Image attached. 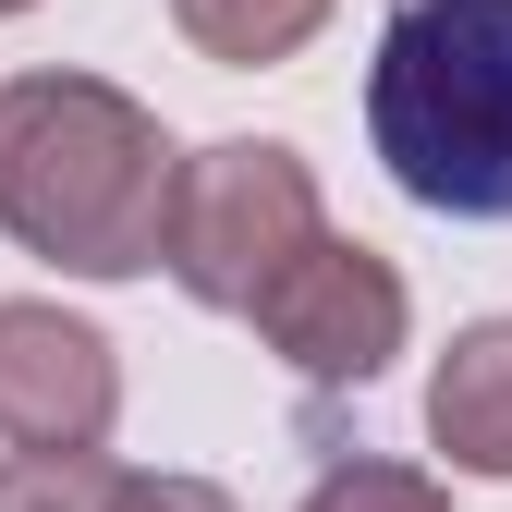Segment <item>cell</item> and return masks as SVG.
Returning <instances> with one entry per match:
<instances>
[{
    "label": "cell",
    "instance_id": "cell-11",
    "mask_svg": "<svg viewBox=\"0 0 512 512\" xmlns=\"http://www.w3.org/2000/svg\"><path fill=\"white\" fill-rule=\"evenodd\" d=\"M0 13H37V0H0Z\"/></svg>",
    "mask_w": 512,
    "mask_h": 512
},
{
    "label": "cell",
    "instance_id": "cell-3",
    "mask_svg": "<svg viewBox=\"0 0 512 512\" xmlns=\"http://www.w3.org/2000/svg\"><path fill=\"white\" fill-rule=\"evenodd\" d=\"M317 232H330L317 171H305L281 135H220V147H196V159H171V196H159V269L196 293V305L244 317Z\"/></svg>",
    "mask_w": 512,
    "mask_h": 512
},
{
    "label": "cell",
    "instance_id": "cell-10",
    "mask_svg": "<svg viewBox=\"0 0 512 512\" xmlns=\"http://www.w3.org/2000/svg\"><path fill=\"white\" fill-rule=\"evenodd\" d=\"M98 512H232V488H208V476H110Z\"/></svg>",
    "mask_w": 512,
    "mask_h": 512
},
{
    "label": "cell",
    "instance_id": "cell-5",
    "mask_svg": "<svg viewBox=\"0 0 512 512\" xmlns=\"http://www.w3.org/2000/svg\"><path fill=\"white\" fill-rule=\"evenodd\" d=\"M122 415V366L86 317L0 305V439L13 452H98Z\"/></svg>",
    "mask_w": 512,
    "mask_h": 512
},
{
    "label": "cell",
    "instance_id": "cell-2",
    "mask_svg": "<svg viewBox=\"0 0 512 512\" xmlns=\"http://www.w3.org/2000/svg\"><path fill=\"white\" fill-rule=\"evenodd\" d=\"M366 147L439 220H512V0H403L366 61Z\"/></svg>",
    "mask_w": 512,
    "mask_h": 512
},
{
    "label": "cell",
    "instance_id": "cell-7",
    "mask_svg": "<svg viewBox=\"0 0 512 512\" xmlns=\"http://www.w3.org/2000/svg\"><path fill=\"white\" fill-rule=\"evenodd\" d=\"M171 25L196 37L220 74H269V61H293L330 25V0H171Z\"/></svg>",
    "mask_w": 512,
    "mask_h": 512
},
{
    "label": "cell",
    "instance_id": "cell-1",
    "mask_svg": "<svg viewBox=\"0 0 512 512\" xmlns=\"http://www.w3.org/2000/svg\"><path fill=\"white\" fill-rule=\"evenodd\" d=\"M159 196L171 135L147 98L98 74H13L0 86V232L74 281L159 269Z\"/></svg>",
    "mask_w": 512,
    "mask_h": 512
},
{
    "label": "cell",
    "instance_id": "cell-4",
    "mask_svg": "<svg viewBox=\"0 0 512 512\" xmlns=\"http://www.w3.org/2000/svg\"><path fill=\"white\" fill-rule=\"evenodd\" d=\"M244 317H256V342H269L305 391H366V378L403 354V269H391L378 244L317 232Z\"/></svg>",
    "mask_w": 512,
    "mask_h": 512
},
{
    "label": "cell",
    "instance_id": "cell-6",
    "mask_svg": "<svg viewBox=\"0 0 512 512\" xmlns=\"http://www.w3.org/2000/svg\"><path fill=\"white\" fill-rule=\"evenodd\" d=\"M427 439L464 476H512V317L452 330V354H439V378H427Z\"/></svg>",
    "mask_w": 512,
    "mask_h": 512
},
{
    "label": "cell",
    "instance_id": "cell-8",
    "mask_svg": "<svg viewBox=\"0 0 512 512\" xmlns=\"http://www.w3.org/2000/svg\"><path fill=\"white\" fill-rule=\"evenodd\" d=\"M110 452H13L0 464V512H98L110 500Z\"/></svg>",
    "mask_w": 512,
    "mask_h": 512
},
{
    "label": "cell",
    "instance_id": "cell-9",
    "mask_svg": "<svg viewBox=\"0 0 512 512\" xmlns=\"http://www.w3.org/2000/svg\"><path fill=\"white\" fill-rule=\"evenodd\" d=\"M305 512H452V500H439V476H415V464H330L305 488Z\"/></svg>",
    "mask_w": 512,
    "mask_h": 512
}]
</instances>
